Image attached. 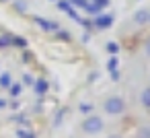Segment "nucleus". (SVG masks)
<instances>
[{"label": "nucleus", "instance_id": "nucleus-8", "mask_svg": "<svg viewBox=\"0 0 150 138\" xmlns=\"http://www.w3.org/2000/svg\"><path fill=\"white\" fill-rule=\"evenodd\" d=\"M0 87H4V89L11 87V74H6V72L0 74Z\"/></svg>", "mask_w": 150, "mask_h": 138}, {"label": "nucleus", "instance_id": "nucleus-1", "mask_svg": "<svg viewBox=\"0 0 150 138\" xmlns=\"http://www.w3.org/2000/svg\"><path fill=\"white\" fill-rule=\"evenodd\" d=\"M101 128H103V120H101V117H97V115L86 117V120H84V124H82V130H84V132H88V134H97Z\"/></svg>", "mask_w": 150, "mask_h": 138}, {"label": "nucleus", "instance_id": "nucleus-24", "mask_svg": "<svg viewBox=\"0 0 150 138\" xmlns=\"http://www.w3.org/2000/svg\"><path fill=\"white\" fill-rule=\"evenodd\" d=\"M109 138H119V136H109Z\"/></svg>", "mask_w": 150, "mask_h": 138}, {"label": "nucleus", "instance_id": "nucleus-22", "mask_svg": "<svg viewBox=\"0 0 150 138\" xmlns=\"http://www.w3.org/2000/svg\"><path fill=\"white\" fill-rule=\"evenodd\" d=\"M146 52L150 54V39H148V43H146Z\"/></svg>", "mask_w": 150, "mask_h": 138}, {"label": "nucleus", "instance_id": "nucleus-20", "mask_svg": "<svg viewBox=\"0 0 150 138\" xmlns=\"http://www.w3.org/2000/svg\"><path fill=\"white\" fill-rule=\"evenodd\" d=\"M91 109H93V107H91L88 103H84V105H80V111H91Z\"/></svg>", "mask_w": 150, "mask_h": 138}, {"label": "nucleus", "instance_id": "nucleus-9", "mask_svg": "<svg viewBox=\"0 0 150 138\" xmlns=\"http://www.w3.org/2000/svg\"><path fill=\"white\" fill-rule=\"evenodd\" d=\"M136 21H138V23H144V21H150V15H148L146 11H140V13L136 15Z\"/></svg>", "mask_w": 150, "mask_h": 138}, {"label": "nucleus", "instance_id": "nucleus-13", "mask_svg": "<svg viewBox=\"0 0 150 138\" xmlns=\"http://www.w3.org/2000/svg\"><path fill=\"white\" fill-rule=\"evenodd\" d=\"M142 103H144L146 107H150V89H146V91L142 93Z\"/></svg>", "mask_w": 150, "mask_h": 138}, {"label": "nucleus", "instance_id": "nucleus-12", "mask_svg": "<svg viewBox=\"0 0 150 138\" xmlns=\"http://www.w3.org/2000/svg\"><path fill=\"white\" fill-rule=\"evenodd\" d=\"M117 64H119V62H117V58L113 56V58H111V60L107 62V68H109L111 72H115V70H117Z\"/></svg>", "mask_w": 150, "mask_h": 138}, {"label": "nucleus", "instance_id": "nucleus-18", "mask_svg": "<svg viewBox=\"0 0 150 138\" xmlns=\"http://www.w3.org/2000/svg\"><path fill=\"white\" fill-rule=\"evenodd\" d=\"M140 138H150V128H142V132H140Z\"/></svg>", "mask_w": 150, "mask_h": 138}, {"label": "nucleus", "instance_id": "nucleus-23", "mask_svg": "<svg viewBox=\"0 0 150 138\" xmlns=\"http://www.w3.org/2000/svg\"><path fill=\"white\" fill-rule=\"evenodd\" d=\"M2 105H4V101H2V99H0V107H2Z\"/></svg>", "mask_w": 150, "mask_h": 138}, {"label": "nucleus", "instance_id": "nucleus-17", "mask_svg": "<svg viewBox=\"0 0 150 138\" xmlns=\"http://www.w3.org/2000/svg\"><path fill=\"white\" fill-rule=\"evenodd\" d=\"M8 89H11V93H13V95H15V97H17V95H19V93H21V85H11V87H8Z\"/></svg>", "mask_w": 150, "mask_h": 138}, {"label": "nucleus", "instance_id": "nucleus-5", "mask_svg": "<svg viewBox=\"0 0 150 138\" xmlns=\"http://www.w3.org/2000/svg\"><path fill=\"white\" fill-rule=\"evenodd\" d=\"M111 23H113V15H97V19H95V25L99 29H107V27H111Z\"/></svg>", "mask_w": 150, "mask_h": 138}, {"label": "nucleus", "instance_id": "nucleus-15", "mask_svg": "<svg viewBox=\"0 0 150 138\" xmlns=\"http://www.w3.org/2000/svg\"><path fill=\"white\" fill-rule=\"evenodd\" d=\"M17 136L19 138H35L31 132H25V130H17Z\"/></svg>", "mask_w": 150, "mask_h": 138}, {"label": "nucleus", "instance_id": "nucleus-14", "mask_svg": "<svg viewBox=\"0 0 150 138\" xmlns=\"http://www.w3.org/2000/svg\"><path fill=\"white\" fill-rule=\"evenodd\" d=\"M13 43V37H8V35H2L0 37V48H6V46H11Z\"/></svg>", "mask_w": 150, "mask_h": 138}, {"label": "nucleus", "instance_id": "nucleus-16", "mask_svg": "<svg viewBox=\"0 0 150 138\" xmlns=\"http://www.w3.org/2000/svg\"><path fill=\"white\" fill-rule=\"evenodd\" d=\"M68 2L74 4V6H82V9L86 6V0H68Z\"/></svg>", "mask_w": 150, "mask_h": 138}, {"label": "nucleus", "instance_id": "nucleus-3", "mask_svg": "<svg viewBox=\"0 0 150 138\" xmlns=\"http://www.w3.org/2000/svg\"><path fill=\"white\" fill-rule=\"evenodd\" d=\"M58 6H60V11H64L66 15H70L74 21H78V23H80V17H78V13L74 11V6L68 2V0H60V2H58Z\"/></svg>", "mask_w": 150, "mask_h": 138}, {"label": "nucleus", "instance_id": "nucleus-19", "mask_svg": "<svg viewBox=\"0 0 150 138\" xmlns=\"http://www.w3.org/2000/svg\"><path fill=\"white\" fill-rule=\"evenodd\" d=\"M23 80H25V85H33V83H35V80H33L29 74H25V78H23Z\"/></svg>", "mask_w": 150, "mask_h": 138}, {"label": "nucleus", "instance_id": "nucleus-6", "mask_svg": "<svg viewBox=\"0 0 150 138\" xmlns=\"http://www.w3.org/2000/svg\"><path fill=\"white\" fill-rule=\"evenodd\" d=\"M35 23H37L41 29H45V31H58V29H60L54 21H45V19H41V17H35Z\"/></svg>", "mask_w": 150, "mask_h": 138}, {"label": "nucleus", "instance_id": "nucleus-21", "mask_svg": "<svg viewBox=\"0 0 150 138\" xmlns=\"http://www.w3.org/2000/svg\"><path fill=\"white\" fill-rule=\"evenodd\" d=\"M111 78H113V80H117V78H119V72H117V70H115V72H111Z\"/></svg>", "mask_w": 150, "mask_h": 138}, {"label": "nucleus", "instance_id": "nucleus-10", "mask_svg": "<svg viewBox=\"0 0 150 138\" xmlns=\"http://www.w3.org/2000/svg\"><path fill=\"white\" fill-rule=\"evenodd\" d=\"M107 52H109V54H113V56H115V54H117V52H119V46H117V43H115V41H109V43H107Z\"/></svg>", "mask_w": 150, "mask_h": 138}, {"label": "nucleus", "instance_id": "nucleus-7", "mask_svg": "<svg viewBox=\"0 0 150 138\" xmlns=\"http://www.w3.org/2000/svg\"><path fill=\"white\" fill-rule=\"evenodd\" d=\"M33 85H35V93H39V95H43V93L47 91V87H50V85H47V80H43V78L35 80Z\"/></svg>", "mask_w": 150, "mask_h": 138}, {"label": "nucleus", "instance_id": "nucleus-11", "mask_svg": "<svg viewBox=\"0 0 150 138\" xmlns=\"http://www.w3.org/2000/svg\"><path fill=\"white\" fill-rule=\"evenodd\" d=\"M13 46H19V48H27V39H23V37H13Z\"/></svg>", "mask_w": 150, "mask_h": 138}, {"label": "nucleus", "instance_id": "nucleus-4", "mask_svg": "<svg viewBox=\"0 0 150 138\" xmlns=\"http://www.w3.org/2000/svg\"><path fill=\"white\" fill-rule=\"evenodd\" d=\"M107 4H109V0H86V6H84V9H86L88 13H99V11L105 9Z\"/></svg>", "mask_w": 150, "mask_h": 138}, {"label": "nucleus", "instance_id": "nucleus-2", "mask_svg": "<svg viewBox=\"0 0 150 138\" xmlns=\"http://www.w3.org/2000/svg\"><path fill=\"white\" fill-rule=\"evenodd\" d=\"M105 111L111 113V115L121 113V111H123V101H121L119 97H109V99L105 101Z\"/></svg>", "mask_w": 150, "mask_h": 138}]
</instances>
